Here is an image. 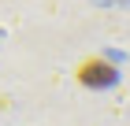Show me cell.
Masks as SVG:
<instances>
[{
    "mask_svg": "<svg viewBox=\"0 0 130 126\" xmlns=\"http://www.w3.org/2000/svg\"><path fill=\"white\" fill-rule=\"evenodd\" d=\"M74 78H78L82 85L104 89V85H115L119 70H115V63H108V59H100V56H86L78 67H74Z\"/></svg>",
    "mask_w": 130,
    "mask_h": 126,
    "instance_id": "cell-1",
    "label": "cell"
}]
</instances>
